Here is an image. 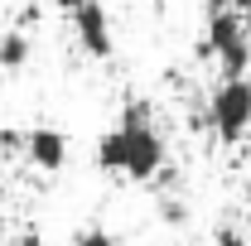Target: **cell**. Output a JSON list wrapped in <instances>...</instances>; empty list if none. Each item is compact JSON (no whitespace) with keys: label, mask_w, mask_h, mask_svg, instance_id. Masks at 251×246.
I'll return each mask as SVG.
<instances>
[{"label":"cell","mask_w":251,"mask_h":246,"mask_svg":"<svg viewBox=\"0 0 251 246\" xmlns=\"http://www.w3.org/2000/svg\"><path fill=\"white\" fill-rule=\"evenodd\" d=\"M97 164H101V174L150 184L164 174V135L155 130V121H121L97 140Z\"/></svg>","instance_id":"obj_1"},{"label":"cell","mask_w":251,"mask_h":246,"mask_svg":"<svg viewBox=\"0 0 251 246\" xmlns=\"http://www.w3.org/2000/svg\"><path fill=\"white\" fill-rule=\"evenodd\" d=\"M203 53H213L222 63L227 77H242L251 68V29H247V10H208V39Z\"/></svg>","instance_id":"obj_2"},{"label":"cell","mask_w":251,"mask_h":246,"mask_svg":"<svg viewBox=\"0 0 251 246\" xmlns=\"http://www.w3.org/2000/svg\"><path fill=\"white\" fill-rule=\"evenodd\" d=\"M208 125H213V135L227 140V145H237L251 130V77L247 73L218 82V92L208 101Z\"/></svg>","instance_id":"obj_3"},{"label":"cell","mask_w":251,"mask_h":246,"mask_svg":"<svg viewBox=\"0 0 251 246\" xmlns=\"http://www.w3.org/2000/svg\"><path fill=\"white\" fill-rule=\"evenodd\" d=\"M58 5L68 10V20H73V29H77L82 53H92L97 63H106L111 53H116L111 20H106V5H101V0H58Z\"/></svg>","instance_id":"obj_4"},{"label":"cell","mask_w":251,"mask_h":246,"mask_svg":"<svg viewBox=\"0 0 251 246\" xmlns=\"http://www.w3.org/2000/svg\"><path fill=\"white\" fill-rule=\"evenodd\" d=\"M25 154H29V164L39 174H58L63 164H68V135L53 130V125H34L29 135H25Z\"/></svg>","instance_id":"obj_5"},{"label":"cell","mask_w":251,"mask_h":246,"mask_svg":"<svg viewBox=\"0 0 251 246\" xmlns=\"http://www.w3.org/2000/svg\"><path fill=\"white\" fill-rule=\"evenodd\" d=\"M29 63V34L25 29H5L0 34V73H20Z\"/></svg>","instance_id":"obj_6"},{"label":"cell","mask_w":251,"mask_h":246,"mask_svg":"<svg viewBox=\"0 0 251 246\" xmlns=\"http://www.w3.org/2000/svg\"><path fill=\"white\" fill-rule=\"evenodd\" d=\"M159 217L169 227H188V203L184 198H159Z\"/></svg>","instance_id":"obj_7"},{"label":"cell","mask_w":251,"mask_h":246,"mask_svg":"<svg viewBox=\"0 0 251 246\" xmlns=\"http://www.w3.org/2000/svg\"><path fill=\"white\" fill-rule=\"evenodd\" d=\"M73 246H116V237H111V232H106V227H82V232H77V237H73Z\"/></svg>","instance_id":"obj_8"},{"label":"cell","mask_w":251,"mask_h":246,"mask_svg":"<svg viewBox=\"0 0 251 246\" xmlns=\"http://www.w3.org/2000/svg\"><path fill=\"white\" fill-rule=\"evenodd\" d=\"M213 246H251V242L237 232V227H218V232H213Z\"/></svg>","instance_id":"obj_9"},{"label":"cell","mask_w":251,"mask_h":246,"mask_svg":"<svg viewBox=\"0 0 251 246\" xmlns=\"http://www.w3.org/2000/svg\"><path fill=\"white\" fill-rule=\"evenodd\" d=\"M15 246H44V242H39V232H20V237H15Z\"/></svg>","instance_id":"obj_10"},{"label":"cell","mask_w":251,"mask_h":246,"mask_svg":"<svg viewBox=\"0 0 251 246\" xmlns=\"http://www.w3.org/2000/svg\"><path fill=\"white\" fill-rule=\"evenodd\" d=\"M10 145H25V140H15V135H5V130H0V150H10Z\"/></svg>","instance_id":"obj_11"},{"label":"cell","mask_w":251,"mask_h":246,"mask_svg":"<svg viewBox=\"0 0 251 246\" xmlns=\"http://www.w3.org/2000/svg\"><path fill=\"white\" fill-rule=\"evenodd\" d=\"M0 242H5V213H0Z\"/></svg>","instance_id":"obj_12"}]
</instances>
